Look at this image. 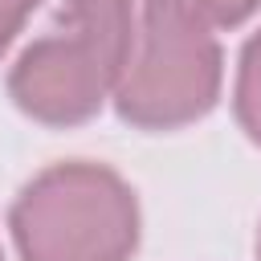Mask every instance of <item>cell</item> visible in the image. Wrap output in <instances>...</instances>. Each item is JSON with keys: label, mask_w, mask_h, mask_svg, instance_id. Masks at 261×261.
Listing matches in <instances>:
<instances>
[{"label": "cell", "mask_w": 261, "mask_h": 261, "mask_svg": "<svg viewBox=\"0 0 261 261\" xmlns=\"http://www.w3.org/2000/svg\"><path fill=\"white\" fill-rule=\"evenodd\" d=\"M135 37L130 0H61L45 37H37L16 69L12 98L41 122L90 118L126 69Z\"/></svg>", "instance_id": "6da1fadb"}, {"label": "cell", "mask_w": 261, "mask_h": 261, "mask_svg": "<svg viewBox=\"0 0 261 261\" xmlns=\"http://www.w3.org/2000/svg\"><path fill=\"white\" fill-rule=\"evenodd\" d=\"M212 20L192 0H143L126 69L118 77L122 118L167 130L200 118L220 90V49Z\"/></svg>", "instance_id": "7a4b0ae2"}, {"label": "cell", "mask_w": 261, "mask_h": 261, "mask_svg": "<svg viewBox=\"0 0 261 261\" xmlns=\"http://www.w3.org/2000/svg\"><path fill=\"white\" fill-rule=\"evenodd\" d=\"M24 261H126L139 237L130 188L98 163L41 171L12 208Z\"/></svg>", "instance_id": "3957f363"}, {"label": "cell", "mask_w": 261, "mask_h": 261, "mask_svg": "<svg viewBox=\"0 0 261 261\" xmlns=\"http://www.w3.org/2000/svg\"><path fill=\"white\" fill-rule=\"evenodd\" d=\"M237 110L245 130L261 143V33L249 41L241 57V82H237Z\"/></svg>", "instance_id": "277c9868"}, {"label": "cell", "mask_w": 261, "mask_h": 261, "mask_svg": "<svg viewBox=\"0 0 261 261\" xmlns=\"http://www.w3.org/2000/svg\"><path fill=\"white\" fill-rule=\"evenodd\" d=\"M208 20H216V24H237V20H245L253 8H257V0H192Z\"/></svg>", "instance_id": "5b68a950"}, {"label": "cell", "mask_w": 261, "mask_h": 261, "mask_svg": "<svg viewBox=\"0 0 261 261\" xmlns=\"http://www.w3.org/2000/svg\"><path fill=\"white\" fill-rule=\"evenodd\" d=\"M33 4H37V0H0V53H4L8 41L20 33V24H24V16L33 12Z\"/></svg>", "instance_id": "8992f818"}, {"label": "cell", "mask_w": 261, "mask_h": 261, "mask_svg": "<svg viewBox=\"0 0 261 261\" xmlns=\"http://www.w3.org/2000/svg\"><path fill=\"white\" fill-rule=\"evenodd\" d=\"M257 253H261V241H257Z\"/></svg>", "instance_id": "52a82bcc"}]
</instances>
